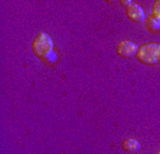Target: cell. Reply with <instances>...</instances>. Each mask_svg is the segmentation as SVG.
<instances>
[{"instance_id":"obj_1","label":"cell","mask_w":160,"mask_h":154,"mask_svg":"<svg viewBox=\"0 0 160 154\" xmlns=\"http://www.w3.org/2000/svg\"><path fill=\"white\" fill-rule=\"evenodd\" d=\"M137 60L146 66H153L160 61V44L157 43H146L137 49L136 53Z\"/></svg>"},{"instance_id":"obj_2","label":"cell","mask_w":160,"mask_h":154,"mask_svg":"<svg viewBox=\"0 0 160 154\" xmlns=\"http://www.w3.org/2000/svg\"><path fill=\"white\" fill-rule=\"evenodd\" d=\"M32 50H33L36 57L47 60V56L52 54V51H53V40H52V37L47 33H39L33 39Z\"/></svg>"},{"instance_id":"obj_3","label":"cell","mask_w":160,"mask_h":154,"mask_svg":"<svg viewBox=\"0 0 160 154\" xmlns=\"http://www.w3.org/2000/svg\"><path fill=\"white\" fill-rule=\"evenodd\" d=\"M137 49H139V47H137L133 41L123 40V41H120V43L117 44L116 53L119 54L120 57H123V59H130V57L136 56Z\"/></svg>"},{"instance_id":"obj_4","label":"cell","mask_w":160,"mask_h":154,"mask_svg":"<svg viewBox=\"0 0 160 154\" xmlns=\"http://www.w3.org/2000/svg\"><path fill=\"white\" fill-rule=\"evenodd\" d=\"M126 16L129 20L134 22V23H140V22H144V10L142 9V6L136 3H132L129 7L126 9Z\"/></svg>"},{"instance_id":"obj_5","label":"cell","mask_w":160,"mask_h":154,"mask_svg":"<svg viewBox=\"0 0 160 154\" xmlns=\"http://www.w3.org/2000/svg\"><path fill=\"white\" fill-rule=\"evenodd\" d=\"M122 147H123V150L127 151V153H136L140 148V144H139V141L134 140V138H127V140L123 141Z\"/></svg>"},{"instance_id":"obj_6","label":"cell","mask_w":160,"mask_h":154,"mask_svg":"<svg viewBox=\"0 0 160 154\" xmlns=\"http://www.w3.org/2000/svg\"><path fill=\"white\" fill-rule=\"evenodd\" d=\"M146 29L149 31H152V33H157V31H160V20L154 19L153 16L149 17V19H146Z\"/></svg>"},{"instance_id":"obj_7","label":"cell","mask_w":160,"mask_h":154,"mask_svg":"<svg viewBox=\"0 0 160 154\" xmlns=\"http://www.w3.org/2000/svg\"><path fill=\"white\" fill-rule=\"evenodd\" d=\"M153 17L160 20V0H157L156 3L153 4Z\"/></svg>"},{"instance_id":"obj_8","label":"cell","mask_w":160,"mask_h":154,"mask_svg":"<svg viewBox=\"0 0 160 154\" xmlns=\"http://www.w3.org/2000/svg\"><path fill=\"white\" fill-rule=\"evenodd\" d=\"M122 4H123V6H126V7H129L130 4H132V2H129V0H127V2H126V0H123V2H122Z\"/></svg>"},{"instance_id":"obj_9","label":"cell","mask_w":160,"mask_h":154,"mask_svg":"<svg viewBox=\"0 0 160 154\" xmlns=\"http://www.w3.org/2000/svg\"><path fill=\"white\" fill-rule=\"evenodd\" d=\"M159 154H160V153H159Z\"/></svg>"}]
</instances>
